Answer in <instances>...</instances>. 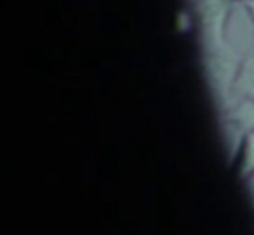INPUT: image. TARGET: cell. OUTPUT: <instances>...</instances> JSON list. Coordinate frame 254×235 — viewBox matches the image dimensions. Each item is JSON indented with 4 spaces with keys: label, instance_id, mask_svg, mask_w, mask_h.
<instances>
[{
    "label": "cell",
    "instance_id": "cell-1",
    "mask_svg": "<svg viewBox=\"0 0 254 235\" xmlns=\"http://www.w3.org/2000/svg\"><path fill=\"white\" fill-rule=\"evenodd\" d=\"M230 91L240 101H254V53L239 63Z\"/></svg>",
    "mask_w": 254,
    "mask_h": 235
},
{
    "label": "cell",
    "instance_id": "cell-2",
    "mask_svg": "<svg viewBox=\"0 0 254 235\" xmlns=\"http://www.w3.org/2000/svg\"><path fill=\"white\" fill-rule=\"evenodd\" d=\"M240 154V176L247 179L254 174V129L247 131L239 148Z\"/></svg>",
    "mask_w": 254,
    "mask_h": 235
},
{
    "label": "cell",
    "instance_id": "cell-3",
    "mask_svg": "<svg viewBox=\"0 0 254 235\" xmlns=\"http://www.w3.org/2000/svg\"><path fill=\"white\" fill-rule=\"evenodd\" d=\"M246 183H247V190H249L251 202H253V206H254V174L249 176V178L246 179Z\"/></svg>",
    "mask_w": 254,
    "mask_h": 235
},
{
    "label": "cell",
    "instance_id": "cell-4",
    "mask_svg": "<svg viewBox=\"0 0 254 235\" xmlns=\"http://www.w3.org/2000/svg\"><path fill=\"white\" fill-rule=\"evenodd\" d=\"M246 9H247V12H249V16L253 18V21H254V0L246 2Z\"/></svg>",
    "mask_w": 254,
    "mask_h": 235
},
{
    "label": "cell",
    "instance_id": "cell-5",
    "mask_svg": "<svg viewBox=\"0 0 254 235\" xmlns=\"http://www.w3.org/2000/svg\"><path fill=\"white\" fill-rule=\"evenodd\" d=\"M223 2H226V4H232V2H244V4H246V2H249V0H223Z\"/></svg>",
    "mask_w": 254,
    "mask_h": 235
}]
</instances>
